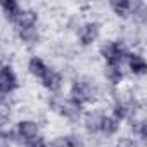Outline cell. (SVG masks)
Here are the masks:
<instances>
[{"instance_id": "8", "label": "cell", "mask_w": 147, "mask_h": 147, "mask_svg": "<svg viewBox=\"0 0 147 147\" xmlns=\"http://www.w3.org/2000/svg\"><path fill=\"white\" fill-rule=\"evenodd\" d=\"M40 82H42V87L45 90H49L50 94H59L61 88H62V83H64V76H62V73L59 69L49 66L47 73L43 75V78Z\"/></svg>"}, {"instance_id": "15", "label": "cell", "mask_w": 147, "mask_h": 147, "mask_svg": "<svg viewBox=\"0 0 147 147\" xmlns=\"http://www.w3.org/2000/svg\"><path fill=\"white\" fill-rule=\"evenodd\" d=\"M119 128H121V123H119L116 118H113L111 114H106L104 119H102V123H100V130H99V133H102L106 138H109V137L118 135Z\"/></svg>"}, {"instance_id": "18", "label": "cell", "mask_w": 147, "mask_h": 147, "mask_svg": "<svg viewBox=\"0 0 147 147\" xmlns=\"http://www.w3.org/2000/svg\"><path fill=\"white\" fill-rule=\"evenodd\" d=\"M114 147H140V142L133 137H119L116 140Z\"/></svg>"}, {"instance_id": "7", "label": "cell", "mask_w": 147, "mask_h": 147, "mask_svg": "<svg viewBox=\"0 0 147 147\" xmlns=\"http://www.w3.org/2000/svg\"><path fill=\"white\" fill-rule=\"evenodd\" d=\"M38 19H40V14L36 9H31V7H21L19 14L14 18V26L16 30H30V28H36L38 24Z\"/></svg>"}, {"instance_id": "16", "label": "cell", "mask_w": 147, "mask_h": 147, "mask_svg": "<svg viewBox=\"0 0 147 147\" xmlns=\"http://www.w3.org/2000/svg\"><path fill=\"white\" fill-rule=\"evenodd\" d=\"M12 113H14V106L9 102V99L0 97V130L7 128V125L12 118Z\"/></svg>"}, {"instance_id": "13", "label": "cell", "mask_w": 147, "mask_h": 147, "mask_svg": "<svg viewBox=\"0 0 147 147\" xmlns=\"http://www.w3.org/2000/svg\"><path fill=\"white\" fill-rule=\"evenodd\" d=\"M18 33V40L24 45V47H35L40 43L42 40V33L38 28H30V30H16Z\"/></svg>"}, {"instance_id": "2", "label": "cell", "mask_w": 147, "mask_h": 147, "mask_svg": "<svg viewBox=\"0 0 147 147\" xmlns=\"http://www.w3.org/2000/svg\"><path fill=\"white\" fill-rule=\"evenodd\" d=\"M100 88L99 85L90 80V78H76L75 82L71 83V88H69V97L73 100H76L78 104L82 106H87V104H97L100 100Z\"/></svg>"}, {"instance_id": "5", "label": "cell", "mask_w": 147, "mask_h": 147, "mask_svg": "<svg viewBox=\"0 0 147 147\" xmlns=\"http://www.w3.org/2000/svg\"><path fill=\"white\" fill-rule=\"evenodd\" d=\"M18 87L19 83L14 69L9 64H2L0 66V97H9Z\"/></svg>"}, {"instance_id": "20", "label": "cell", "mask_w": 147, "mask_h": 147, "mask_svg": "<svg viewBox=\"0 0 147 147\" xmlns=\"http://www.w3.org/2000/svg\"><path fill=\"white\" fill-rule=\"evenodd\" d=\"M50 147H73V144H71V140H69L67 135H61V137H57V138L52 140Z\"/></svg>"}, {"instance_id": "1", "label": "cell", "mask_w": 147, "mask_h": 147, "mask_svg": "<svg viewBox=\"0 0 147 147\" xmlns=\"http://www.w3.org/2000/svg\"><path fill=\"white\" fill-rule=\"evenodd\" d=\"M49 107L61 118H64L69 123H78L83 118V106L78 104L76 100H73L69 95L62 97L59 94H50L49 99Z\"/></svg>"}, {"instance_id": "14", "label": "cell", "mask_w": 147, "mask_h": 147, "mask_svg": "<svg viewBox=\"0 0 147 147\" xmlns=\"http://www.w3.org/2000/svg\"><path fill=\"white\" fill-rule=\"evenodd\" d=\"M47 69H49V64H47L42 57H38V55L30 57V61H28V73H30L31 76L42 80L43 75L47 73Z\"/></svg>"}, {"instance_id": "12", "label": "cell", "mask_w": 147, "mask_h": 147, "mask_svg": "<svg viewBox=\"0 0 147 147\" xmlns=\"http://www.w3.org/2000/svg\"><path fill=\"white\" fill-rule=\"evenodd\" d=\"M133 7H135V2H131V0H114V2H109V9L113 11V14H116L121 19H130Z\"/></svg>"}, {"instance_id": "11", "label": "cell", "mask_w": 147, "mask_h": 147, "mask_svg": "<svg viewBox=\"0 0 147 147\" xmlns=\"http://www.w3.org/2000/svg\"><path fill=\"white\" fill-rule=\"evenodd\" d=\"M104 78H106V82L111 85V87H114V88H118L123 82H125V71H123V64H106L104 66Z\"/></svg>"}, {"instance_id": "10", "label": "cell", "mask_w": 147, "mask_h": 147, "mask_svg": "<svg viewBox=\"0 0 147 147\" xmlns=\"http://www.w3.org/2000/svg\"><path fill=\"white\" fill-rule=\"evenodd\" d=\"M125 62L128 66V71L131 73L133 76H144L147 73V62H145V57L137 52V50H130L128 55L125 57Z\"/></svg>"}, {"instance_id": "17", "label": "cell", "mask_w": 147, "mask_h": 147, "mask_svg": "<svg viewBox=\"0 0 147 147\" xmlns=\"http://www.w3.org/2000/svg\"><path fill=\"white\" fill-rule=\"evenodd\" d=\"M0 11H2V14L12 23L14 18L19 14L21 11V4L16 2V0H0Z\"/></svg>"}, {"instance_id": "9", "label": "cell", "mask_w": 147, "mask_h": 147, "mask_svg": "<svg viewBox=\"0 0 147 147\" xmlns=\"http://www.w3.org/2000/svg\"><path fill=\"white\" fill-rule=\"evenodd\" d=\"M104 116H106V113H104V109H100V107H94V109L83 113V118H82V119H83V126H85V130H87L90 135L99 133V130H100V123H102Z\"/></svg>"}, {"instance_id": "3", "label": "cell", "mask_w": 147, "mask_h": 147, "mask_svg": "<svg viewBox=\"0 0 147 147\" xmlns=\"http://www.w3.org/2000/svg\"><path fill=\"white\" fill-rule=\"evenodd\" d=\"M131 49L121 40H104L102 45L99 47V54L100 57L106 61V64H123L125 57L128 55Z\"/></svg>"}, {"instance_id": "6", "label": "cell", "mask_w": 147, "mask_h": 147, "mask_svg": "<svg viewBox=\"0 0 147 147\" xmlns=\"http://www.w3.org/2000/svg\"><path fill=\"white\" fill-rule=\"evenodd\" d=\"M16 137L23 142H28L30 138H35L40 135V123L36 119H31V118H24V119H19L18 125H16Z\"/></svg>"}, {"instance_id": "19", "label": "cell", "mask_w": 147, "mask_h": 147, "mask_svg": "<svg viewBox=\"0 0 147 147\" xmlns=\"http://www.w3.org/2000/svg\"><path fill=\"white\" fill-rule=\"evenodd\" d=\"M24 147H49V144H47L43 135H38V137L30 138L28 142H24Z\"/></svg>"}, {"instance_id": "4", "label": "cell", "mask_w": 147, "mask_h": 147, "mask_svg": "<svg viewBox=\"0 0 147 147\" xmlns=\"http://www.w3.org/2000/svg\"><path fill=\"white\" fill-rule=\"evenodd\" d=\"M76 36H78V43L82 47H92L100 36V23L94 21V19L82 23L80 28L76 30Z\"/></svg>"}]
</instances>
